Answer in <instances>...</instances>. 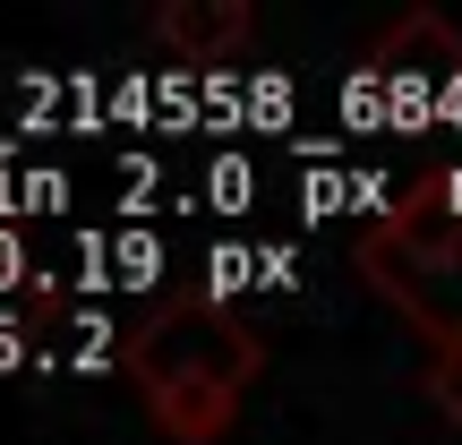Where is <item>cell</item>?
Here are the masks:
<instances>
[{
	"instance_id": "5",
	"label": "cell",
	"mask_w": 462,
	"mask_h": 445,
	"mask_svg": "<svg viewBox=\"0 0 462 445\" xmlns=\"http://www.w3.org/2000/svg\"><path fill=\"white\" fill-rule=\"evenodd\" d=\"M17 283H26V240L0 231V292H17Z\"/></svg>"
},
{
	"instance_id": "3",
	"label": "cell",
	"mask_w": 462,
	"mask_h": 445,
	"mask_svg": "<svg viewBox=\"0 0 462 445\" xmlns=\"http://www.w3.org/2000/svg\"><path fill=\"white\" fill-rule=\"evenodd\" d=\"M154 43H171L189 69H223L248 51V9L240 0H171L154 9Z\"/></svg>"
},
{
	"instance_id": "6",
	"label": "cell",
	"mask_w": 462,
	"mask_h": 445,
	"mask_svg": "<svg viewBox=\"0 0 462 445\" xmlns=\"http://www.w3.org/2000/svg\"><path fill=\"white\" fill-rule=\"evenodd\" d=\"M26 360V326H17V317H0V368H17Z\"/></svg>"
},
{
	"instance_id": "4",
	"label": "cell",
	"mask_w": 462,
	"mask_h": 445,
	"mask_svg": "<svg viewBox=\"0 0 462 445\" xmlns=\"http://www.w3.org/2000/svg\"><path fill=\"white\" fill-rule=\"evenodd\" d=\"M420 385H429V403L462 429V343H437V351H429V377H420Z\"/></svg>"
},
{
	"instance_id": "1",
	"label": "cell",
	"mask_w": 462,
	"mask_h": 445,
	"mask_svg": "<svg viewBox=\"0 0 462 445\" xmlns=\"http://www.w3.org/2000/svg\"><path fill=\"white\" fill-rule=\"evenodd\" d=\"M120 360H129L137 394L171 445H215L240 420L248 377L265 368V334L231 317L215 292H180V300H154L129 326Z\"/></svg>"
},
{
	"instance_id": "2",
	"label": "cell",
	"mask_w": 462,
	"mask_h": 445,
	"mask_svg": "<svg viewBox=\"0 0 462 445\" xmlns=\"http://www.w3.org/2000/svg\"><path fill=\"white\" fill-rule=\"evenodd\" d=\"M351 265L420 334L462 343V181H420L385 223H368L351 240Z\"/></svg>"
}]
</instances>
